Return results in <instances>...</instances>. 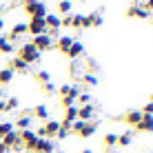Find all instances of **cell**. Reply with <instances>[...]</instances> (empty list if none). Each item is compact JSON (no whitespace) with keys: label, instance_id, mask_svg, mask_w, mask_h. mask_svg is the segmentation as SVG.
<instances>
[{"label":"cell","instance_id":"f35d334b","mask_svg":"<svg viewBox=\"0 0 153 153\" xmlns=\"http://www.w3.org/2000/svg\"><path fill=\"white\" fill-rule=\"evenodd\" d=\"M2 29H4V18L0 16V33H2Z\"/></svg>","mask_w":153,"mask_h":153},{"label":"cell","instance_id":"bcb514c9","mask_svg":"<svg viewBox=\"0 0 153 153\" xmlns=\"http://www.w3.org/2000/svg\"><path fill=\"white\" fill-rule=\"evenodd\" d=\"M107 153H113V151H107Z\"/></svg>","mask_w":153,"mask_h":153},{"label":"cell","instance_id":"4fadbf2b","mask_svg":"<svg viewBox=\"0 0 153 153\" xmlns=\"http://www.w3.org/2000/svg\"><path fill=\"white\" fill-rule=\"evenodd\" d=\"M29 115H31V118L42 120V122H47V120H49V109H47V104H36Z\"/></svg>","mask_w":153,"mask_h":153},{"label":"cell","instance_id":"836d02e7","mask_svg":"<svg viewBox=\"0 0 153 153\" xmlns=\"http://www.w3.org/2000/svg\"><path fill=\"white\" fill-rule=\"evenodd\" d=\"M60 104H62V109H69V107H73V104H76V100L69 98V96H65V98H60Z\"/></svg>","mask_w":153,"mask_h":153},{"label":"cell","instance_id":"484cf974","mask_svg":"<svg viewBox=\"0 0 153 153\" xmlns=\"http://www.w3.org/2000/svg\"><path fill=\"white\" fill-rule=\"evenodd\" d=\"M89 22H91V27H102L104 25V18H102V13L100 11H96V13H89Z\"/></svg>","mask_w":153,"mask_h":153},{"label":"cell","instance_id":"ab89813d","mask_svg":"<svg viewBox=\"0 0 153 153\" xmlns=\"http://www.w3.org/2000/svg\"><path fill=\"white\" fill-rule=\"evenodd\" d=\"M80 153H93V151H91V149H82Z\"/></svg>","mask_w":153,"mask_h":153},{"label":"cell","instance_id":"4316f807","mask_svg":"<svg viewBox=\"0 0 153 153\" xmlns=\"http://www.w3.org/2000/svg\"><path fill=\"white\" fill-rule=\"evenodd\" d=\"M62 120H67V122H73V120H78V107L73 104V107L69 109H65V118Z\"/></svg>","mask_w":153,"mask_h":153},{"label":"cell","instance_id":"7402d4cb","mask_svg":"<svg viewBox=\"0 0 153 153\" xmlns=\"http://www.w3.org/2000/svg\"><path fill=\"white\" fill-rule=\"evenodd\" d=\"M133 142V133L131 131H124V133H118V144L115 146H129Z\"/></svg>","mask_w":153,"mask_h":153},{"label":"cell","instance_id":"7bdbcfd3","mask_svg":"<svg viewBox=\"0 0 153 153\" xmlns=\"http://www.w3.org/2000/svg\"><path fill=\"white\" fill-rule=\"evenodd\" d=\"M149 102H153V93H151V100H149Z\"/></svg>","mask_w":153,"mask_h":153},{"label":"cell","instance_id":"d6a6232c","mask_svg":"<svg viewBox=\"0 0 153 153\" xmlns=\"http://www.w3.org/2000/svg\"><path fill=\"white\" fill-rule=\"evenodd\" d=\"M13 131V122H7V120H2L0 122V138L2 135H7V133H11Z\"/></svg>","mask_w":153,"mask_h":153},{"label":"cell","instance_id":"d590c367","mask_svg":"<svg viewBox=\"0 0 153 153\" xmlns=\"http://www.w3.org/2000/svg\"><path fill=\"white\" fill-rule=\"evenodd\" d=\"M142 7H144L146 11H149V13H153V0H146V2L142 4Z\"/></svg>","mask_w":153,"mask_h":153},{"label":"cell","instance_id":"1f68e13d","mask_svg":"<svg viewBox=\"0 0 153 153\" xmlns=\"http://www.w3.org/2000/svg\"><path fill=\"white\" fill-rule=\"evenodd\" d=\"M71 89H73V84H60L56 93H58L60 98H65V96H69V98H71Z\"/></svg>","mask_w":153,"mask_h":153},{"label":"cell","instance_id":"52a82bcc","mask_svg":"<svg viewBox=\"0 0 153 153\" xmlns=\"http://www.w3.org/2000/svg\"><path fill=\"white\" fill-rule=\"evenodd\" d=\"M73 36H58L56 38V42H53V49H58L60 51V53H67V51H69V47L73 45Z\"/></svg>","mask_w":153,"mask_h":153},{"label":"cell","instance_id":"e575fe53","mask_svg":"<svg viewBox=\"0 0 153 153\" xmlns=\"http://www.w3.org/2000/svg\"><path fill=\"white\" fill-rule=\"evenodd\" d=\"M140 111H142V115H153V102H146Z\"/></svg>","mask_w":153,"mask_h":153},{"label":"cell","instance_id":"60d3db41","mask_svg":"<svg viewBox=\"0 0 153 153\" xmlns=\"http://www.w3.org/2000/svg\"><path fill=\"white\" fill-rule=\"evenodd\" d=\"M2 11H4V9H2V4H0V16H2Z\"/></svg>","mask_w":153,"mask_h":153},{"label":"cell","instance_id":"d4e9b609","mask_svg":"<svg viewBox=\"0 0 153 153\" xmlns=\"http://www.w3.org/2000/svg\"><path fill=\"white\" fill-rule=\"evenodd\" d=\"M33 78H36V82H38V84H47V82H51V73H49V71H45V69L36 71V73H33Z\"/></svg>","mask_w":153,"mask_h":153},{"label":"cell","instance_id":"ee69618b","mask_svg":"<svg viewBox=\"0 0 153 153\" xmlns=\"http://www.w3.org/2000/svg\"><path fill=\"white\" fill-rule=\"evenodd\" d=\"M22 153H33V151H22Z\"/></svg>","mask_w":153,"mask_h":153},{"label":"cell","instance_id":"2e32d148","mask_svg":"<svg viewBox=\"0 0 153 153\" xmlns=\"http://www.w3.org/2000/svg\"><path fill=\"white\" fill-rule=\"evenodd\" d=\"M31 122H33V118H31L29 113H22L18 120L13 122V129L16 131H25V129H31Z\"/></svg>","mask_w":153,"mask_h":153},{"label":"cell","instance_id":"9c48e42d","mask_svg":"<svg viewBox=\"0 0 153 153\" xmlns=\"http://www.w3.org/2000/svg\"><path fill=\"white\" fill-rule=\"evenodd\" d=\"M140 133H153V115H142V120L133 126Z\"/></svg>","mask_w":153,"mask_h":153},{"label":"cell","instance_id":"7a4b0ae2","mask_svg":"<svg viewBox=\"0 0 153 153\" xmlns=\"http://www.w3.org/2000/svg\"><path fill=\"white\" fill-rule=\"evenodd\" d=\"M22 9H25V13H27L29 18H45V16L49 13L47 11V4L40 2V0H25Z\"/></svg>","mask_w":153,"mask_h":153},{"label":"cell","instance_id":"44dd1931","mask_svg":"<svg viewBox=\"0 0 153 153\" xmlns=\"http://www.w3.org/2000/svg\"><path fill=\"white\" fill-rule=\"evenodd\" d=\"M58 16H67V13H73V2L71 0H60L58 2Z\"/></svg>","mask_w":153,"mask_h":153},{"label":"cell","instance_id":"ffe728a7","mask_svg":"<svg viewBox=\"0 0 153 153\" xmlns=\"http://www.w3.org/2000/svg\"><path fill=\"white\" fill-rule=\"evenodd\" d=\"M13 76L16 73L9 69V67H2V69H0V87H7V84L13 80Z\"/></svg>","mask_w":153,"mask_h":153},{"label":"cell","instance_id":"7c38bea8","mask_svg":"<svg viewBox=\"0 0 153 153\" xmlns=\"http://www.w3.org/2000/svg\"><path fill=\"white\" fill-rule=\"evenodd\" d=\"M122 120H124V124H129V126H135L142 120V111L140 109H131V111H126L122 115Z\"/></svg>","mask_w":153,"mask_h":153},{"label":"cell","instance_id":"cb8c5ba5","mask_svg":"<svg viewBox=\"0 0 153 153\" xmlns=\"http://www.w3.org/2000/svg\"><path fill=\"white\" fill-rule=\"evenodd\" d=\"M102 144L107 146V151H111L113 146L118 144V133H107V135L102 138Z\"/></svg>","mask_w":153,"mask_h":153},{"label":"cell","instance_id":"b9f144b4","mask_svg":"<svg viewBox=\"0 0 153 153\" xmlns=\"http://www.w3.org/2000/svg\"><path fill=\"white\" fill-rule=\"evenodd\" d=\"M53 153H65V151H58V149H56V151H53Z\"/></svg>","mask_w":153,"mask_h":153},{"label":"cell","instance_id":"3957f363","mask_svg":"<svg viewBox=\"0 0 153 153\" xmlns=\"http://www.w3.org/2000/svg\"><path fill=\"white\" fill-rule=\"evenodd\" d=\"M53 42L56 40L49 38L47 33H40V36H33V38H31V45H33L40 53H42V51H51V49H53Z\"/></svg>","mask_w":153,"mask_h":153},{"label":"cell","instance_id":"ba28073f","mask_svg":"<svg viewBox=\"0 0 153 153\" xmlns=\"http://www.w3.org/2000/svg\"><path fill=\"white\" fill-rule=\"evenodd\" d=\"M126 16L129 18H140V20H146V18H151V13L146 11L142 4H131L129 9H126Z\"/></svg>","mask_w":153,"mask_h":153},{"label":"cell","instance_id":"ac0fdd59","mask_svg":"<svg viewBox=\"0 0 153 153\" xmlns=\"http://www.w3.org/2000/svg\"><path fill=\"white\" fill-rule=\"evenodd\" d=\"M18 140H20V135H18V131H16V129L11 131V133H7V135H2V138H0V142H2V144L7 146L9 151H11L13 146L18 144Z\"/></svg>","mask_w":153,"mask_h":153},{"label":"cell","instance_id":"9a60e30c","mask_svg":"<svg viewBox=\"0 0 153 153\" xmlns=\"http://www.w3.org/2000/svg\"><path fill=\"white\" fill-rule=\"evenodd\" d=\"M22 33H27V22H16L13 27H11V31H9V42H13V40H18Z\"/></svg>","mask_w":153,"mask_h":153},{"label":"cell","instance_id":"277c9868","mask_svg":"<svg viewBox=\"0 0 153 153\" xmlns=\"http://www.w3.org/2000/svg\"><path fill=\"white\" fill-rule=\"evenodd\" d=\"M27 33H31V36H40V33H47V25H45V18H29V22H27Z\"/></svg>","mask_w":153,"mask_h":153},{"label":"cell","instance_id":"8fae6325","mask_svg":"<svg viewBox=\"0 0 153 153\" xmlns=\"http://www.w3.org/2000/svg\"><path fill=\"white\" fill-rule=\"evenodd\" d=\"M82 53H84V45H82L80 40H73V45L69 47V51H67L65 56H67V58H71V60L76 62V60H78V58H80Z\"/></svg>","mask_w":153,"mask_h":153},{"label":"cell","instance_id":"603a6c76","mask_svg":"<svg viewBox=\"0 0 153 153\" xmlns=\"http://www.w3.org/2000/svg\"><path fill=\"white\" fill-rule=\"evenodd\" d=\"M80 82L87 84V87H98V76H96V73H82Z\"/></svg>","mask_w":153,"mask_h":153},{"label":"cell","instance_id":"30bf717a","mask_svg":"<svg viewBox=\"0 0 153 153\" xmlns=\"http://www.w3.org/2000/svg\"><path fill=\"white\" fill-rule=\"evenodd\" d=\"M7 67H9V69H11L13 73H27V71H29V65H27L25 60H20L18 56H16V58H11Z\"/></svg>","mask_w":153,"mask_h":153},{"label":"cell","instance_id":"6da1fadb","mask_svg":"<svg viewBox=\"0 0 153 153\" xmlns=\"http://www.w3.org/2000/svg\"><path fill=\"white\" fill-rule=\"evenodd\" d=\"M16 56H18L20 60H25L29 67L36 65V62H40V58H42V53L31 45V42H22L20 47H16Z\"/></svg>","mask_w":153,"mask_h":153},{"label":"cell","instance_id":"d6986e66","mask_svg":"<svg viewBox=\"0 0 153 153\" xmlns=\"http://www.w3.org/2000/svg\"><path fill=\"white\" fill-rule=\"evenodd\" d=\"M45 25H47V29H56V31H60V16L58 13H47L45 16Z\"/></svg>","mask_w":153,"mask_h":153},{"label":"cell","instance_id":"5bb4252c","mask_svg":"<svg viewBox=\"0 0 153 153\" xmlns=\"http://www.w3.org/2000/svg\"><path fill=\"white\" fill-rule=\"evenodd\" d=\"M96 129H98V122H84L82 124V129L78 131V138H82V140H87V138H91L93 133H96Z\"/></svg>","mask_w":153,"mask_h":153},{"label":"cell","instance_id":"f1b7e54d","mask_svg":"<svg viewBox=\"0 0 153 153\" xmlns=\"http://www.w3.org/2000/svg\"><path fill=\"white\" fill-rule=\"evenodd\" d=\"M82 22H84V16L82 13H73L71 16V27L73 29H82Z\"/></svg>","mask_w":153,"mask_h":153},{"label":"cell","instance_id":"83f0119b","mask_svg":"<svg viewBox=\"0 0 153 153\" xmlns=\"http://www.w3.org/2000/svg\"><path fill=\"white\" fill-rule=\"evenodd\" d=\"M18 104H20L18 98H7V100H4V109H7V113L16 111V109H18Z\"/></svg>","mask_w":153,"mask_h":153},{"label":"cell","instance_id":"e0dca14e","mask_svg":"<svg viewBox=\"0 0 153 153\" xmlns=\"http://www.w3.org/2000/svg\"><path fill=\"white\" fill-rule=\"evenodd\" d=\"M0 53H4V56L16 53V45H13V42H9V38L4 33H0Z\"/></svg>","mask_w":153,"mask_h":153},{"label":"cell","instance_id":"f6af8a7d","mask_svg":"<svg viewBox=\"0 0 153 153\" xmlns=\"http://www.w3.org/2000/svg\"><path fill=\"white\" fill-rule=\"evenodd\" d=\"M0 122H2V113H0Z\"/></svg>","mask_w":153,"mask_h":153},{"label":"cell","instance_id":"8d00e7d4","mask_svg":"<svg viewBox=\"0 0 153 153\" xmlns=\"http://www.w3.org/2000/svg\"><path fill=\"white\" fill-rule=\"evenodd\" d=\"M87 67H89V69H98V65H96V60H91V58H89V60H87Z\"/></svg>","mask_w":153,"mask_h":153},{"label":"cell","instance_id":"5b68a950","mask_svg":"<svg viewBox=\"0 0 153 153\" xmlns=\"http://www.w3.org/2000/svg\"><path fill=\"white\" fill-rule=\"evenodd\" d=\"M58 129H60V120H56V118H49L45 124H42V131H45V138H49V140H53V138H56Z\"/></svg>","mask_w":153,"mask_h":153},{"label":"cell","instance_id":"8992f818","mask_svg":"<svg viewBox=\"0 0 153 153\" xmlns=\"http://www.w3.org/2000/svg\"><path fill=\"white\" fill-rule=\"evenodd\" d=\"M93 115H96V107H93V102L78 107V120H82V122H91Z\"/></svg>","mask_w":153,"mask_h":153},{"label":"cell","instance_id":"4dcf8cb0","mask_svg":"<svg viewBox=\"0 0 153 153\" xmlns=\"http://www.w3.org/2000/svg\"><path fill=\"white\" fill-rule=\"evenodd\" d=\"M82 104H91V96L84 91H80V96L76 98V107H82Z\"/></svg>","mask_w":153,"mask_h":153},{"label":"cell","instance_id":"7dc6e473","mask_svg":"<svg viewBox=\"0 0 153 153\" xmlns=\"http://www.w3.org/2000/svg\"><path fill=\"white\" fill-rule=\"evenodd\" d=\"M40 2H45V0H40Z\"/></svg>","mask_w":153,"mask_h":153},{"label":"cell","instance_id":"f546056e","mask_svg":"<svg viewBox=\"0 0 153 153\" xmlns=\"http://www.w3.org/2000/svg\"><path fill=\"white\" fill-rule=\"evenodd\" d=\"M42 87V93H45V96H56V91H58V87L53 82H47V84H40Z\"/></svg>","mask_w":153,"mask_h":153},{"label":"cell","instance_id":"74e56055","mask_svg":"<svg viewBox=\"0 0 153 153\" xmlns=\"http://www.w3.org/2000/svg\"><path fill=\"white\" fill-rule=\"evenodd\" d=\"M0 153H9V149H7V146L2 144V142H0Z\"/></svg>","mask_w":153,"mask_h":153}]
</instances>
